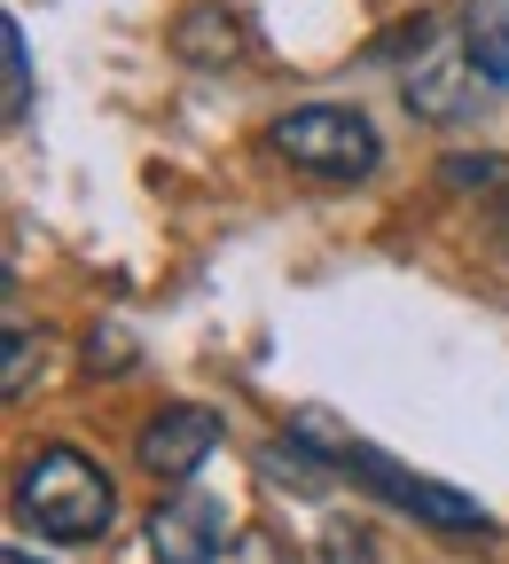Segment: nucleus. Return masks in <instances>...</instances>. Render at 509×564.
Masks as SVG:
<instances>
[{
  "label": "nucleus",
  "mask_w": 509,
  "mask_h": 564,
  "mask_svg": "<svg viewBox=\"0 0 509 564\" xmlns=\"http://www.w3.org/2000/svg\"><path fill=\"white\" fill-rule=\"evenodd\" d=\"M17 518L40 525L47 541H102L110 518H118V494L102 478L95 455L79 447H40L24 470H17Z\"/></svg>",
  "instance_id": "f257e3e1"
},
{
  "label": "nucleus",
  "mask_w": 509,
  "mask_h": 564,
  "mask_svg": "<svg viewBox=\"0 0 509 564\" xmlns=\"http://www.w3.org/2000/svg\"><path fill=\"white\" fill-rule=\"evenodd\" d=\"M408 63H400V102L423 118V126H463L478 102H486V79L470 63V32H447V17H423L408 24Z\"/></svg>",
  "instance_id": "f03ea898"
},
{
  "label": "nucleus",
  "mask_w": 509,
  "mask_h": 564,
  "mask_svg": "<svg viewBox=\"0 0 509 564\" xmlns=\"http://www.w3.org/2000/svg\"><path fill=\"white\" fill-rule=\"evenodd\" d=\"M267 141H274V158H290V165L314 173V181H369L377 158H385L377 150V126L360 118L353 102H306V110L274 118Z\"/></svg>",
  "instance_id": "7ed1b4c3"
},
{
  "label": "nucleus",
  "mask_w": 509,
  "mask_h": 564,
  "mask_svg": "<svg viewBox=\"0 0 509 564\" xmlns=\"http://www.w3.org/2000/svg\"><path fill=\"white\" fill-rule=\"evenodd\" d=\"M337 470H353L369 494H385L392 510L423 518L431 533H447V541H494V510H486V502H470V494H455V486H440V478H415V470H400L392 455L360 447V440H337Z\"/></svg>",
  "instance_id": "20e7f679"
},
{
  "label": "nucleus",
  "mask_w": 509,
  "mask_h": 564,
  "mask_svg": "<svg viewBox=\"0 0 509 564\" xmlns=\"http://www.w3.org/2000/svg\"><path fill=\"white\" fill-rule=\"evenodd\" d=\"M228 541H236L228 502H220V494H196V486H181L173 502L150 518V556L158 564H220Z\"/></svg>",
  "instance_id": "39448f33"
},
{
  "label": "nucleus",
  "mask_w": 509,
  "mask_h": 564,
  "mask_svg": "<svg viewBox=\"0 0 509 564\" xmlns=\"http://www.w3.org/2000/svg\"><path fill=\"white\" fill-rule=\"evenodd\" d=\"M220 447V415L212 408H196V400H181V408H165V415H150L141 423V440H133V463L150 470V478H188V470H204V455Z\"/></svg>",
  "instance_id": "423d86ee"
},
{
  "label": "nucleus",
  "mask_w": 509,
  "mask_h": 564,
  "mask_svg": "<svg viewBox=\"0 0 509 564\" xmlns=\"http://www.w3.org/2000/svg\"><path fill=\"white\" fill-rule=\"evenodd\" d=\"M173 47L188 63H204V70H220V63L243 55V17L228 9V0H196V9L173 17Z\"/></svg>",
  "instance_id": "0eeeda50"
},
{
  "label": "nucleus",
  "mask_w": 509,
  "mask_h": 564,
  "mask_svg": "<svg viewBox=\"0 0 509 564\" xmlns=\"http://www.w3.org/2000/svg\"><path fill=\"white\" fill-rule=\"evenodd\" d=\"M470 63L486 87H509V17L501 9H478L470 17Z\"/></svg>",
  "instance_id": "6e6552de"
},
{
  "label": "nucleus",
  "mask_w": 509,
  "mask_h": 564,
  "mask_svg": "<svg viewBox=\"0 0 509 564\" xmlns=\"http://www.w3.org/2000/svg\"><path fill=\"white\" fill-rule=\"evenodd\" d=\"M32 110V55H24V32L9 24V118Z\"/></svg>",
  "instance_id": "1a4fd4ad"
},
{
  "label": "nucleus",
  "mask_w": 509,
  "mask_h": 564,
  "mask_svg": "<svg viewBox=\"0 0 509 564\" xmlns=\"http://www.w3.org/2000/svg\"><path fill=\"white\" fill-rule=\"evenodd\" d=\"M322 564H377V556L353 525H322Z\"/></svg>",
  "instance_id": "9d476101"
},
{
  "label": "nucleus",
  "mask_w": 509,
  "mask_h": 564,
  "mask_svg": "<svg viewBox=\"0 0 509 564\" xmlns=\"http://www.w3.org/2000/svg\"><path fill=\"white\" fill-rule=\"evenodd\" d=\"M447 181H455V188H501V181H509V165H501V158H455V165H447Z\"/></svg>",
  "instance_id": "9b49d317"
},
{
  "label": "nucleus",
  "mask_w": 509,
  "mask_h": 564,
  "mask_svg": "<svg viewBox=\"0 0 509 564\" xmlns=\"http://www.w3.org/2000/svg\"><path fill=\"white\" fill-rule=\"evenodd\" d=\"M87 361H95V369H126L133 352H126V337H118V329H110V337L95 329V345H87Z\"/></svg>",
  "instance_id": "f8f14e48"
},
{
  "label": "nucleus",
  "mask_w": 509,
  "mask_h": 564,
  "mask_svg": "<svg viewBox=\"0 0 509 564\" xmlns=\"http://www.w3.org/2000/svg\"><path fill=\"white\" fill-rule=\"evenodd\" d=\"M24 384H32V337L17 329L9 337V392H24Z\"/></svg>",
  "instance_id": "ddd939ff"
},
{
  "label": "nucleus",
  "mask_w": 509,
  "mask_h": 564,
  "mask_svg": "<svg viewBox=\"0 0 509 564\" xmlns=\"http://www.w3.org/2000/svg\"><path fill=\"white\" fill-rule=\"evenodd\" d=\"M9 564H40V556H32V549H9Z\"/></svg>",
  "instance_id": "4468645a"
}]
</instances>
